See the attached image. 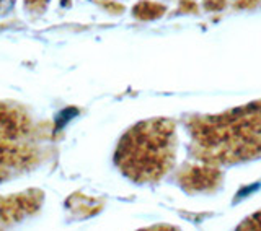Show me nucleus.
Here are the masks:
<instances>
[{
  "instance_id": "2",
  "label": "nucleus",
  "mask_w": 261,
  "mask_h": 231,
  "mask_svg": "<svg viewBox=\"0 0 261 231\" xmlns=\"http://www.w3.org/2000/svg\"><path fill=\"white\" fill-rule=\"evenodd\" d=\"M43 160V134L28 111L0 103V183L23 176Z\"/></svg>"
},
{
  "instance_id": "3",
  "label": "nucleus",
  "mask_w": 261,
  "mask_h": 231,
  "mask_svg": "<svg viewBox=\"0 0 261 231\" xmlns=\"http://www.w3.org/2000/svg\"><path fill=\"white\" fill-rule=\"evenodd\" d=\"M43 202V194L27 191L21 194L0 195V228L8 226L33 215Z\"/></svg>"
},
{
  "instance_id": "1",
  "label": "nucleus",
  "mask_w": 261,
  "mask_h": 231,
  "mask_svg": "<svg viewBox=\"0 0 261 231\" xmlns=\"http://www.w3.org/2000/svg\"><path fill=\"white\" fill-rule=\"evenodd\" d=\"M171 140L173 127L168 121L155 119L137 124L121 138L116 164L136 183H153L170 166Z\"/></svg>"
}]
</instances>
